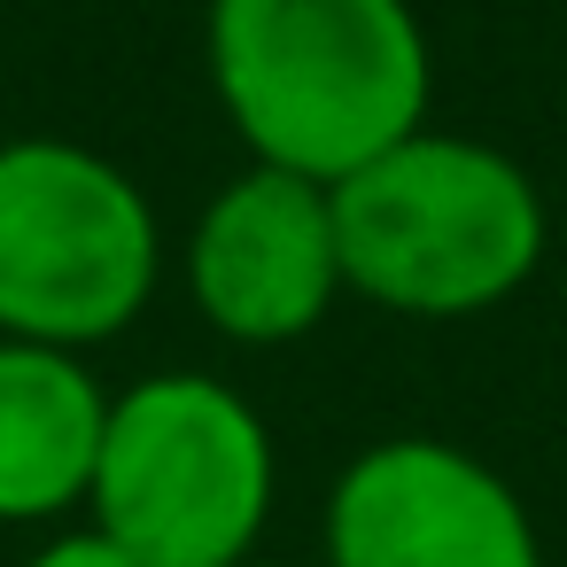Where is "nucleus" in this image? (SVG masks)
Here are the masks:
<instances>
[{"label": "nucleus", "mask_w": 567, "mask_h": 567, "mask_svg": "<svg viewBox=\"0 0 567 567\" xmlns=\"http://www.w3.org/2000/svg\"><path fill=\"white\" fill-rule=\"evenodd\" d=\"M210 86L249 164L334 187L427 125L435 63L412 0H210Z\"/></svg>", "instance_id": "nucleus-1"}, {"label": "nucleus", "mask_w": 567, "mask_h": 567, "mask_svg": "<svg viewBox=\"0 0 567 567\" xmlns=\"http://www.w3.org/2000/svg\"><path fill=\"white\" fill-rule=\"evenodd\" d=\"M350 296L404 319H474L520 296L544 265L536 179L466 133H404L327 187Z\"/></svg>", "instance_id": "nucleus-2"}, {"label": "nucleus", "mask_w": 567, "mask_h": 567, "mask_svg": "<svg viewBox=\"0 0 567 567\" xmlns=\"http://www.w3.org/2000/svg\"><path fill=\"white\" fill-rule=\"evenodd\" d=\"M280 458L257 404L210 373H148L110 396L86 513L141 567H241L272 520Z\"/></svg>", "instance_id": "nucleus-3"}, {"label": "nucleus", "mask_w": 567, "mask_h": 567, "mask_svg": "<svg viewBox=\"0 0 567 567\" xmlns=\"http://www.w3.org/2000/svg\"><path fill=\"white\" fill-rule=\"evenodd\" d=\"M164 272V234L133 172L79 141L0 148V334L94 350L125 334Z\"/></svg>", "instance_id": "nucleus-4"}, {"label": "nucleus", "mask_w": 567, "mask_h": 567, "mask_svg": "<svg viewBox=\"0 0 567 567\" xmlns=\"http://www.w3.org/2000/svg\"><path fill=\"white\" fill-rule=\"evenodd\" d=\"M327 567H544L520 489L443 443H365L327 489Z\"/></svg>", "instance_id": "nucleus-5"}, {"label": "nucleus", "mask_w": 567, "mask_h": 567, "mask_svg": "<svg viewBox=\"0 0 567 567\" xmlns=\"http://www.w3.org/2000/svg\"><path fill=\"white\" fill-rule=\"evenodd\" d=\"M187 288H195V311L241 350L303 342L350 288L342 241H334V195L303 172L249 164L195 218Z\"/></svg>", "instance_id": "nucleus-6"}, {"label": "nucleus", "mask_w": 567, "mask_h": 567, "mask_svg": "<svg viewBox=\"0 0 567 567\" xmlns=\"http://www.w3.org/2000/svg\"><path fill=\"white\" fill-rule=\"evenodd\" d=\"M110 396L79 350L0 334V520H63L94 489Z\"/></svg>", "instance_id": "nucleus-7"}, {"label": "nucleus", "mask_w": 567, "mask_h": 567, "mask_svg": "<svg viewBox=\"0 0 567 567\" xmlns=\"http://www.w3.org/2000/svg\"><path fill=\"white\" fill-rule=\"evenodd\" d=\"M24 567H141V559H133V551H125L110 528H94V520H86V528H63V536H48V544H40Z\"/></svg>", "instance_id": "nucleus-8"}, {"label": "nucleus", "mask_w": 567, "mask_h": 567, "mask_svg": "<svg viewBox=\"0 0 567 567\" xmlns=\"http://www.w3.org/2000/svg\"><path fill=\"white\" fill-rule=\"evenodd\" d=\"M241 567H265V559H241Z\"/></svg>", "instance_id": "nucleus-9"}]
</instances>
